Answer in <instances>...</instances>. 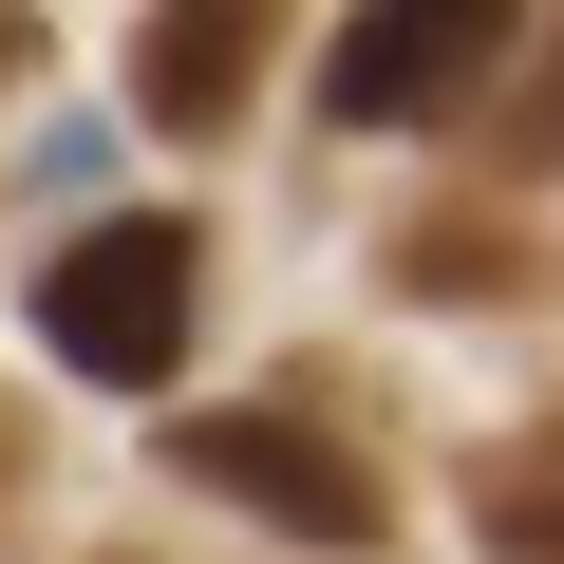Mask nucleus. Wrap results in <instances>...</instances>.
<instances>
[{"label": "nucleus", "instance_id": "obj_3", "mask_svg": "<svg viewBox=\"0 0 564 564\" xmlns=\"http://www.w3.org/2000/svg\"><path fill=\"white\" fill-rule=\"evenodd\" d=\"M170 470H188V489H226V508H263V527H302V545H339V564L395 527V508H377V470H358L321 414H188V433H170Z\"/></svg>", "mask_w": 564, "mask_h": 564}, {"label": "nucleus", "instance_id": "obj_5", "mask_svg": "<svg viewBox=\"0 0 564 564\" xmlns=\"http://www.w3.org/2000/svg\"><path fill=\"white\" fill-rule=\"evenodd\" d=\"M470 508H489V545H508V564H564V414H545V433H508V452L470 470Z\"/></svg>", "mask_w": 564, "mask_h": 564}, {"label": "nucleus", "instance_id": "obj_8", "mask_svg": "<svg viewBox=\"0 0 564 564\" xmlns=\"http://www.w3.org/2000/svg\"><path fill=\"white\" fill-rule=\"evenodd\" d=\"M0 489H20V433H0Z\"/></svg>", "mask_w": 564, "mask_h": 564}, {"label": "nucleus", "instance_id": "obj_2", "mask_svg": "<svg viewBox=\"0 0 564 564\" xmlns=\"http://www.w3.org/2000/svg\"><path fill=\"white\" fill-rule=\"evenodd\" d=\"M508 57H527V0H358L339 57H321V113H339V132H433V113H470Z\"/></svg>", "mask_w": 564, "mask_h": 564}, {"label": "nucleus", "instance_id": "obj_1", "mask_svg": "<svg viewBox=\"0 0 564 564\" xmlns=\"http://www.w3.org/2000/svg\"><path fill=\"white\" fill-rule=\"evenodd\" d=\"M188 282H207V245H188L170 207H113V226H76V245L39 263V339H57L76 377L151 395V377L188 358Z\"/></svg>", "mask_w": 564, "mask_h": 564}, {"label": "nucleus", "instance_id": "obj_4", "mask_svg": "<svg viewBox=\"0 0 564 564\" xmlns=\"http://www.w3.org/2000/svg\"><path fill=\"white\" fill-rule=\"evenodd\" d=\"M263 57H282V0H151L132 20V113L170 151H207V132H245Z\"/></svg>", "mask_w": 564, "mask_h": 564}, {"label": "nucleus", "instance_id": "obj_6", "mask_svg": "<svg viewBox=\"0 0 564 564\" xmlns=\"http://www.w3.org/2000/svg\"><path fill=\"white\" fill-rule=\"evenodd\" d=\"M508 132H527V170H564V39L527 57V95H508Z\"/></svg>", "mask_w": 564, "mask_h": 564}, {"label": "nucleus", "instance_id": "obj_7", "mask_svg": "<svg viewBox=\"0 0 564 564\" xmlns=\"http://www.w3.org/2000/svg\"><path fill=\"white\" fill-rule=\"evenodd\" d=\"M20 57H39V20H20V0H0V76H20Z\"/></svg>", "mask_w": 564, "mask_h": 564}]
</instances>
